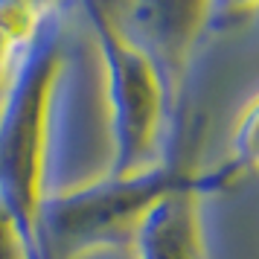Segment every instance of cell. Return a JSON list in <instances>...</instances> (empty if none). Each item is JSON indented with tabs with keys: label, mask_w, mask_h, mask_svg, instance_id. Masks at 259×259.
<instances>
[{
	"label": "cell",
	"mask_w": 259,
	"mask_h": 259,
	"mask_svg": "<svg viewBox=\"0 0 259 259\" xmlns=\"http://www.w3.org/2000/svg\"><path fill=\"white\" fill-rule=\"evenodd\" d=\"M61 73V32L56 15L47 12L9 91L0 102V198L21 224L29 245H38V222L44 210L50 111Z\"/></svg>",
	"instance_id": "cell-1"
},
{
	"label": "cell",
	"mask_w": 259,
	"mask_h": 259,
	"mask_svg": "<svg viewBox=\"0 0 259 259\" xmlns=\"http://www.w3.org/2000/svg\"><path fill=\"white\" fill-rule=\"evenodd\" d=\"M192 160H157L128 178H102L96 184L64 189L44 201L38 222L41 259H76L84 250L131 242L143 219L172 192L201 184Z\"/></svg>",
	"instance_id": "cell-2"
},
{
	"label": "cell",
	"mask_w": 259,
	"mask_h": 259,
	"mask_svg": "<svg viewBox=\"0 0 259 259\" xmlns=\"http://www.w3.org/2000/svg\"><path fill=\"white\" fill-rule=\"evenodd\" d=\"M105 61L111 111V169L108 178H128L157 163V146L169 117V88L154 61L119 32L105 6H84Z\"/></svg>",
	"instance_id": "cell-3"
},
{
	"label": "cell",
	"mask_w": 259,
	"mask_h": 259,
	"mask_svg": "<svg viewBox=\"0 0 259 259\" xmlns=\"http://www.w3.org/2000/svg\"><path fill=\"white\" fill-rule=\"evenodd\" d=\"M105 9L119 32L154 61L169 88V96H178L187 53L212 9L204 3H134L122 6V15H117L111 6Z\"/></svg>",
	"instance_id": "cell-4"
},
{
	"label": "cell",
	"mask_w": 259,
	"mask_h": 259,
	"mask_svg": "<svg viewBox=\"0 0 259 259\" xmlns=\"http://www.w3.org/2000/svg\"><path fill=\"white\" fill-rule=\"evenodd\" d=\"M239 175L242 169L230 160L222 169L210 172L201 184L184 187L172 192L169 198H163L143 219V224L131 239L137 259H204L198 201L204 192L227 187Z\"/></svg>",
	"instance_id": "cell-5"
},
{
	"label": "cell",
	"mask_w": 259,
	"mask_h": 259,
	"mask_svg": "<svg viewBox=\"0 0 259 259\" xmlns=\"http://www.w3.org/2000/svg\"><path fill=\"white\" fill-rule=\"evenodd\" d=\"M47 6L38 3H6L0 0V102L12 84L18 64L29 50L41 21L47 18Z\"/></svg>",
	"instance_id": "cell-6"
},
{
	"label": "cell",
	"mask_w": 259,
	"mask_h": 259,
	"mask_svg": "<svg viewBox=\"0 0 259 259\" xmlns=\"http://www.w3.org/2000/svg\"><path fill=\"white\" fill-rule=\"evenodd\" d=\"M233 163L242 172L250 166H259V99L239 119L233 137Z\"/></svg>",
	"instance_id": "cell-7"
},
{
	"label": "cell",
	"mask_w": 259,
	"mask_h": 259,
	"mask_svg": "<svg viewBox=\"0 0 259 259\" xmlns=\"http://www.w3.org/2000/svg\"><path fill=\"white\" fill-rule=\"evenodd\" d=\"M0 259H41L24 236L21 224L15 222L9 207L3 204V198H0Z\"/></svg>",
	"instance_id": "cell-8"
}]
</instances>
